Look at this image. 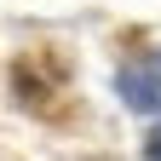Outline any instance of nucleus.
<instances>
[{
  "mask_svg": "<svg viewBox=\"0 0 161 161\" xmlns=\"http://www.w3.org/2000/svg\"><path fill=\"white\" fill-rule=\"evenodd\" d=\"M115 92L127 98V109L138 115H161V52H138L121 64L115 75Z\"/></svg>",
  "mask_w": 161,
  "mask_h": 161,
  "instance_id": "1",
  "label": "nucleus"
},
{
  "mask_svg": "<svg viewBox=\"0 0 161 161\" xmlns=\"http://www.w3.org/2000/svg\"><path fill=\"white\" fill-rule=\"evenodd\" d=\"M144 161H161V127L150 132V144H144Z\"/></svg>",
  "mask_w": 161,
  "mask_h": 161,
  "instance_id": "2",
  "label": "nucleus"
}]
</instances>
